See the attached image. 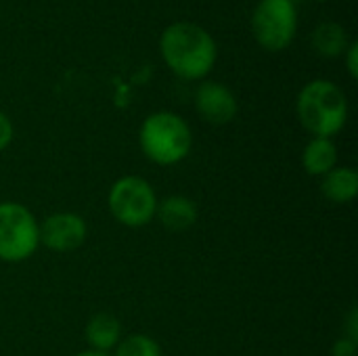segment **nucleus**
<instances>
[{
    "label": "nucleus",
    "mask_w": 358,
    "mask_h": 356,
    "mask_svg": "<svg viewBox=\"0 0 358 356\" xmlns=\"http://www.w3.org/2000/svg\"><path fill=\"white\" fill-rule=\"evenodd\" d=\"M159 55L174 76L199 82L210 76L218 61V44L203 25L174 21L159 36Z\"/></svg>",
    "instance_id": "1"
},
{
    "label": "nucleus",
    "mask_w": 358,
    "mask_h": 356,
    "mask_svg": "<svg viewBox=\"0 0 358 356\" xmlns=\"http://www.w3.org/2000/svg\"><path fill=\"white\" fill-rule=\"evenodd\" d=\"M296 113L306 132L317 138H331L344 130L350 107L342 86L331 80L317 78L306 82L298 92Z\"/></svg>",
    "instance_id": "2"
},
{
    "label": "nucleus",
    "mask_w": 358,
    "mask_h": 356,
    "mask_svg": "<svg viewBox=\"0 0 358 356\" xmlns=\"http://www.w3.org/2000/svg\"><path fill=\"white\" fill-rule=\"evenodd\" d=\"M138 145L145 157L153 164H180L193 147L191 126L174 111H155L143 120L138 130Z\"/></svg>",
    "instance_id": "3"
},
{
    "label": "nucleus",
    "mask_w": 358,
    "mask_h": 356,
    "mask_svg": "<svg viewBox=\"0 0 358 356\" xmlns=\"http://www.w3.org/2000/svg\"><path fill=\"white\" fill-rule=\"evenodd\" d=\"M300 17L296 0H258L250 17L256 44L268 52L289 48L298 36Z\"/></svg>",
    "instance_id": "4"
},
{
    "label": "nucleus",
    "mask_w": 358,
    "mask_h": 356,
    "mask_svg": "<svg viewBox=\"0 0 358 356\" xmlns=\"http://www.w3.org/2000/svg\"><path fill=\"white\" fill-rule=\"evenodd\" d=\"M157 195L149 180L141 176L117 178L107 195V206L111 216L130 229L147 227L157 212Z\"/></svg>",
    "instance_id": "5"
},
{
    "label": "nucleus",
    "mask_w": 358,
    "mask_h": 356,
    "mask_svg": "<svg viewBox=\"0 0 358 356\" xmlns=\"http://www.w3.org/2000/svg\"><path fill=\"white\" fill-rule=\"evenodd\" d=\"M40 245V222L17 201L0 204V260L23 262L36 254Z\"/></svg>",
    "instance_id": "6"
},
{
    "label": "nucleus",
    "mask_w": 358,
    "mask_h": 356,
    "mask_svg": "<svg viewBox=\"0 0 358 356\" xmlns=\"http://www.w3.org/2000/svg\"><path fill=\"white\" fill-rule=\"evenodd\" d=\"M88 235L86 220L73 212H57L42 220L40 243L57 254H67L78 250Z\"/></svg>",
    "instance_id": "7"
},
{
    "label": "nucleus",
    "mask_w": 358,
    "mask_h": 356,
    "mask_svg": "<svg viewBox=\"0 0 358 356\" xmlns=\"http://www.w3.org/2000/svg\"><path fill=\"white\" fill-rule=\"evenodd\" d=\"M195 109L203 122L212 126H224L235 120L239 103L235 92L227 84L201 80V84L195 90Z\"/></svg>",
    "instance_id": "8"
},
{
    "label": "nucleus",
    "mask_w": 358,
    "mask_h": 356,
    "mask_svg": "<svg viewBox=\"0 0 358 356\" xmlns=\"http://www.w3.org/2000/svg\"><path fill=\"white\" fill-rule=\"evenodd\" d=\"M155 216L164 229H168L172 233H182L197 222L199 210L193 199H189L185 195H170L157 204Z\"/></svg>",
    "instance_id": "9"
},
{
    "label": "nucleus",
    "mask_w": 358,
    "mask_h": 356,
    "mask_svg": "<svg viewBox=\"0 0 358 356\" xmlns=\"http://www.w3.org/2000/svg\"><path fill=\"white\" fill-rule=\"evenodd\" d=\"M350 42L352 38L348 36L346 27L338 21H321L310 34V46L323 59L342 57Z\"/></svg>",
    "instance_id": "10"
},
{
    "label": "nucleus",
    "mask_w": 358,
    "mask_h": 356,
    "mask_svg": "<svg viewBox=\"0 0 358 356\" xmlns=\"http://www.w3.org/2000/svg\"><path fill=\"white\" fill-rule=\"evenodd\" d=\"M84 336L90 350L107 355L109 350H115V346L122 340V323L117 321V317L109 313H99L86 323Z\"/></svg>",
    "instance_id": "11"
},
{
    "label": "nucleus",
    "mask_w": 358,
    "mask_h": 356,
    "mask_svg": "<svg viewBox=\"0 0 358 356\" xmlns=\"http://www.w3.org/2000/svg\"><path fill=\"white\" fill-rule=\"evenodd\" d=\"M338 166V147L331 138L313 136L302 151V168L310 176L323 178Z\"/></svg>",
    "instance_id": "12"
},
{
    "label": "nucleus",
    "mask_w": 358,
    "mask_h": 356,
    "mask_svg": "<svg viewBox=\"0 0 358 356\" xmlns=\"http://www.w3.org/2000/svg\"><path fill=\"white\" fill-rule=\"evenodd\" d=\"M321 193L334 204H350L358 193V172L350 166H336L321 178Z\"/></svg>",
    "instance_id": "13"
},
{
    "label": "nucleus",
    "mask_w": 358,
    "mask_h": 356,
    "mask_svg": "<svg viewBox=\"0 0 358 356\" xmlns=\"http://www.w3.org/2000/svg\"><path fill=\"white\" fill-rule=\"evenodd\" d=\"M115 356H162V348L151 336L132 334L120 340L115 346Z\"/></svg>",
    "instance_id": "14"
},
{
    "label": "nucleus",
    "mask_w": 358,
    "mask_h": 356,
    "mask_svg": "<svg viewBox=\"0 0 358 356\" xmlns=\"http://www.w3.org/2000/svg\"><path fill=\"white\" fill-rule=\"evenodd\" d=\"M342 59H344V65H346L348 76H350L352 80H357L358 78V42L357 40H352V42L348 44V48L344 50Z\"/></svg>",
    "instance_id": "15"
},
{
    "label": "nucleus",
    "mask_w": 358,
    "mask_h": 356,
    "mask_svg": "<svg viewBox=\"0 0 358 356\" xmlns=\"http://www.w3.org/2000/svg\"><path fill=\"white\" fill-rule=\"evenodd\" d=\"M13 136H15L13 122H10V118L0 109V151H4V149L13 143Z\"/></svg>",
    "instance_id": "16"
},
{
    "label": "nucleus",
    "mask_w": 358,
    "mask_h": 356,
    "mask_svg": "<svg viewBox=\"0 0 358 356\" xmlns=\"http://www.w3.org/2000/svg\"><path fill=\"white\" fill-rule=\"evenodd\" d=\"M334 356H357V342L348 340V338H340L334 348H331Z\"/></svg>",
    "instance_id": "17"
},
{
    "label": "nucleus",
    "mask_w": 358,
    "mask_h": 356,
    "mask_svg": "<svg viewBox=\"0 0 358 356\" xmlns=\"http://www.w3.org/2000/svg\"><path fill=\"white\" fill-rule=\"evenodd\" d=\"M346 338L358 342V313L357 308L352 306L350 308V315H348V323H346Z\"/></svg>",
    "instance_id": "18"
},
{
    "label": "nucleus",
    "mask_w": 358,
    "mask_h": 356,
    "mask_svg": "<svg viewBox=\"0 0 358 356\" xmlns=\"http://www.w3.org/2000/svg\"><path fill=\"white\" fill-rule=\"evenodd\" d=\"M76 356H109L105 355V353H94V350H84V353H80V355Z\"/></svg>",
    "instance_id": "19"
},
{
    "label": "nucleus",
    "mask_w": 358,
    "mask_h": 356,
    "mask_svg": "<svg viewBox=\"0 0 358 356\" xmlns=\"http://www.w3.org/2000/svg\"><path fill=\"white\" fill-rule=\"evenodd\" d=\"M317 2H331V0H317Z\"/></svg>",
    "instance_id": "20"
}]
</instances>
